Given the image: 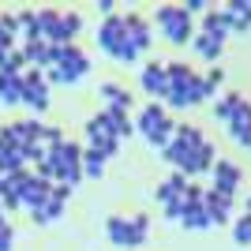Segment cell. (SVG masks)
Segmentation results:
<instances>
[{"label":"cell","mask_w":251,"mask_h":251,"mask_svg":"<svg viewBox=\"0 0 251 251\" xmlns=\"http://www.w3.org/2000/svg\"><path fill=\"white\" fill-rule=\"evenodd\" d=\"M124 38L135 45L139 52L150 49V23L143 15H124Z\"/></svg>","instance_id":"obj_7"},{"label":"cell","mask_w":251,"mask_h":251,"mask_svg":"<svg viewBox=\"0 0 251 251\" xmlns=\"http://www.w3.org/2000/svg\"><path fill=\"white\" fill-rule=\"evenodd\" d=\"M157 26L173 45H188L195 38V26H191V15L184 11V4H161L157 8Z\"/></svg>","instance_id":"obj_2"},{"label":"cell","mask_w":251,"mask_h":251,"mask_svg":"<svg viewBox=\"0 0 251 251\" xmlns=\"http://www.w3.org/2000/svg\"><path fill=\"white\" fill-rule=\"evenodd\" d=\"M240 101H244L240 94H225V98H218V105H214V120L229 124V120H232V113H236V105H240Z\"/></svg>","instance_id":"obj_18"},{"label":"cell","mask_w":251,"mask_h":251,"mask_svg":"<svg viewBox=\"0 0 251 251\" xmlns=\"http://www.w3.org/2000/svg\"><path fill=\"white\" fill-rule=\"evenodd\" d=\"M49 195H52V184L34 173V180L23 188V206H26V210H42L45 202H49Z\"/></svg>","instance_id":"obj_6"},{"label":"cell","mask_w":251,"mask_h":251,"mask_svg":"<svg viewBox=\"0 0 251 251\" xmlns=\"http://www.w3.org/2000/svg\"><path fill=\"white\" fill-rule=\"evenodd\" d=\"M120 45H124V15H113V19H105L98 26V49L113 56Z\"/></svg>","instance_id":"obj_4"},{"label":"cell","mask_w":251,"mask_h":251,"mask_svg":"<svg viewBox=\"0 0 251 251\" xmlns=\"http://www.w3.org/2000/svg\"><path fill=\"white\" fill-rule=\"evenodd\" d=\"M98 94H101V101H105V105H113L116 98L124 94V90H120V86H116V83H101V86H98Z\"/></svg>","instance_id":"obj_23"},{"label":"cell","mask_w":251,"mask_h":251,"mask_svg":"<svg viewBox=\"0 0 251 251\" xmlns=\"http://www.w3.org/2000/svg\"><path fill=\"white\" fill-rule=\"evenodd\" d=\"M86 139H90V150H98L105 139H113V120H109L105 113L90 116V120H86Z\"/></svg>","instance_id":"obj_12"},{"label":"cell","mask_w":251,"mask_h":251,"mask_svg":"<svg viewBox=\"0 0 251 251\" xmlns=\"http://www.w3.org/2000/svg\"><path fill=\"white\" fill-rule=\"evenodd\" d=\"M72 184H52V195H56V199H64V202H68V199H72Z\"/></svg>","instance_id":"obj_25"},{"label":"cell","mask_w":251,"mask_h":251,"mask_svg":"<svg viewBox=\"0 0 251 251\" xmlns=\"http://www.w3.org/2000/svg\"><path fill=\"white\" fill-rule=\"evenodd\" d=\"M195 154H199V165H202V173H206V169H214V143H206V139H202V147L195 150Z\"/></svg>","instance_id":"obj_22"},{"label":"cell","mask_w":251,"mask_h":251,"mask_svg":"<svg viewBox=\"0 0 251 251\" xmlns=\"http://www.w3.org/2000/svg\"><path fill=\"white\" fill-rule=\"evenodd\" d=\"M83 176H90V180L105 176V157L98 150H83Z\"/></svg>","instance_id":"obj_17"},{"label":"cell","mask_w":251,"mask_h":251,"mask_svg":"<svg viewBox=\"0 0 251 251\" xmlns=\"http://www.w3.org/2000/svg\"><path fill=\"white\" fill-rule=\"evenodd\" d=\"M184 191H188V176H180V173H173V176H169L165 184L157 188V202H161V206H169V202H176L180 195H184Z\"/></svg>","instance_id":"obj_13"},{"label":"cell","mask_w":251,"mask_h":251,"mask_svg":"<svg viewBox=\"0 0 251 251\" xmlns=\"http://www.w3.org/2000/svg\"><path fill=\"white\" fill-rule=\"evenodd\" d=\"M98 11H101L105 19H113V0H101V4H98Z\"/></svg>","instance_id":"obj_28"},{"label":"cell","mask_w":251,"mask_h":251,"mask_svg":"<svg viewBox=\"0 0 251 251\" xmlns=\"http://www.w3.org/2000/svg\"><path fill=\"white\" fill-rule=\"evenodd\" d=\"M161 124H165V105H161V101H150L147 109L139 113V120H135V131H143V135L150 139V135H154V131H157Z\"/></svg>","instance_id":"obj_9"},{"label":"cell","mask_w":251,"mask_h":251,"mask_svg":"<svg viewBox=\"0 0 251 251\" xmlns=\"http://www.w3.org/2000/svg\"><path fill=\"white\" fill-rule=\"evenodd\" d=\"M49 49H52V60H56V68H64V72L72 75L75 83H79V79L90 72V56H86L79 45H49Z\"/></svg>","instance_id":"obj_3"},{"label":"cell","mask_w":251,"mask_h":251,"mask_svg":"<svg viewBox=\"0 0 251 251\" xmlns=\"http://www.w3.org/2000/svg\"><path fill=\"white\" fill-rule=\"evenodd\" d=\"M173 139H176V143H180L184 150H195V147H202V131H199V127H191V124H180Z\"/></svg>","instance_id":"obj_19"},{"label":"cell","mask_w":251,"mask_h":251,"mask_svg":"<svg viewBox=\"0 0 251 251\" xmlns=\"http://www.w3.org/2000/svg\"><path fill=\"white\" fill-rule=\"evenodd\" d=\"M232 240L244 244V248L251 244V214H240V218L232 221Z\"/></svg>","instance_id":"obj_20"},{"label":"cell","mask_w":251,"mask_h":251,"mask_svg":"<svg viewBox=\"0 0 251 251\" xmlns=\"http://www.w3.org/2000/svg\"><path fill=\"white\" fill-rule=\"evenodd\" d=\"M191 42H195V52H199L202 60H218V56H221V45H225V42H218V38H210V34H195Z\"/></svg>","instance_id":"obj_16"},{"label":"cell","mask_w":251,"mask_h":251,"mask_svg":"<svg viewBox=\"0 0 251 251\" xmlns=\"http://www.w3.org/2000/svg\"><path fill=\"white\" fill-rule=\"evenodd\" d=\"M105 232L116 248H143L150 236V218L147 214H135V218H109L105 221Z\"/></svg>","instance_id":"obj_1"},{"label":"cell","mask_w":251,"mask_h":251,"mask_svg":"<svg viewBox=\"0 0 251 251\" xmlns=\"http://www.w3.org/2000/svg\"><path fill=\"white\" fill-rule=\"evenodd\" d=\"M0 105H23V75L0 72Z\"/></svg>","instance_id":"obj_10"},{"label":"cell","mask_w":251,"mask_h":251,"mask_svg":"<svg viewBox=\"0 0 251 251\" xmlns=\"http://www.w3.org/2000/svg\"><path fill=\"white\" fill-rule=\"evenodd\" d=\"M180 225H184V229H195V232H199V229H214V225H210V214H206V206H202V202H199V206H188V210H184Z\"/></svg>","instance_id":"obj_15"},{"label":"cell","mask_w":251,"mask_h":251,"mask_svg":"<svg viewBox=\"0 0 251 251\" xmlns=\"http://www.w3.org/2000/svg\"><path fill=\"white\" fill-rule=\"evenodd\" d=\"M210 176H214V188L218 191L236 195V188H240V169L232 165V161H218V165L210 169Z\"/></svg>","instance_id":"obj_8"},{"label":"cell","mask_w":251,"mask_h":251,"mask_svg":"<svg viewBox=\"0 0 251 251\" xmlns=\"http://www.w3.org/2000/svg\"><path fill=\"white\" fill-rule=\"evenodd\" d=\"M116 150H120V139H105L101 147H98V154H101V157H105V161H109V157H113V154H116Z\"/></svg>","instance_id":"obj_24"},{"label":"cell","mask_w":251,"mask_h":251,"mask_svg":"<svg viewBox=\"0 0 251 251\" xmlns=\"http://www.w3.org/2000/svg\"><path fill=\"white\" fill-rule=\"evenodd\" d=\"M139 83H143V90H147L154 101H161L169 90V79H165V64H147L143 68V75H139Z\"/></svg>","instance_id":"obj_5"},{"label":"cell","mask_w":251,"mask_h":251,"mask_svg":"<svg viewBox=\"0 0 251 251\" xmlns=\"http://www.w3.org/2000/svg\"><path fill=\"white\" fill-rule=\"evenodd\" d=\"M221 79H225V72H221L218 64H214V68H210V72L202 75V86H206L210 94H214V90H218V86H221Z\"/></svg>","instance_id":"obj_21"},{"label":"cell","mask_w":251,"mask_h":251,"mask_svg":"<svg viewBox=\"0 0 251 251\" xmlns=\"http://www.w3.org/2000/svg\"><path fill=\"white\" fill-rule=\"evenodd\" d=\"M184 11H188V15H195V11H210V4H202V0H188Z\"/></svg>","instance_id":"obj_26"},{"label":"cell","mask_w":251,"mask_h":251,"mask_svg":"<svg viewBox=\"0 0 251 251\" xmlns=\"http://www.w3.org/2000/svg\"><path fill=\"white\" fill-rule=\"evenodd\" d=\"M165 79H169V86H173V90H184V86L195 83L199 75L191 72L188 64H165Z\"/></svg>","instance_id":"obj_14"},{"label":"cell","mask_w":251,"mask_h":251,"mask_svg":"<svg viewBox=\"0 0 251 251\" xmlns=\"http://www.w3.org/2000/svg\"><path fill=\"white\" fill-rule=\"evenodd\" d=\"M83 30V15L79 11H60V23H56V42L52 45H72V38Z\"/></svg>","instance_id":"obj_11"},{"label":"cell","mask_w":251,"mask_h":251,"mask_svg":"<svg viewBox=\"0 0 251 251\" xmlns=\"http://www.w3.org/2000/svg\"><path fill=\"white\" fill-rule=\"evenodd\" d=\"M0 251H11V229H0Z\"/></svg>","instance_id":"obj_27"},{"label":"cell","mask_w":251,"mask_h":251,"mask_svg":"<svg viewBox=\"0 0 251 251\" xmlns=\"http://www.w3.org/2000/svg\"><path fill=\"white\" fill-rule=\"evenodd\" d=\"M244 214H251V195H248V202H244Z\"/></svg>","instance_id":"obj_29"}]
</instances>
